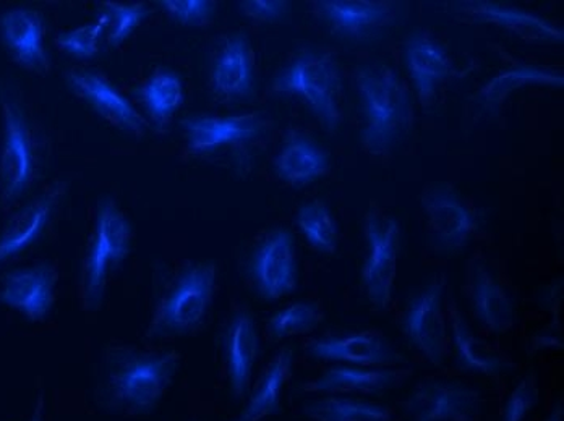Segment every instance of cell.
I'll return each instance as SVG.
<instances>
[{"mask_svg":"<svg viewBox=\"0 0 564 421\" xmlns=\"http://www.w3.org/2000/svg\"><path fill=\"white\" fill-rule=\"evenodd\" d=\"M295 222L305 241L316 252L333 255L338 250V222L323 201L313 200L302 204L295 215Z\"/></svg>","mask_w":564,"mask_h":421,"instance_id":"obj_31","label":"cell"},{"mask_svg":"<svg viewBox=\"0 0 564 421\" xmlns=\"http://www.w3.org/2000/svg\"><path fill=\"white\" fill-rule=\"evenodd\" d=\"M137 92L148 114L160 125L170 121L184 102L182 78L167 68L154 71Z\"/></svg>","mask_w":564,"mask_h":421,"instance_id":"obj_30","label":"cell"},{"mask_svg":"<svg viewBox=\"0 0 564 421\" xmlns=\"http://www.w3.org/2000/svg\"><path fill=\"white\" fill-rule=\"evenodd\" d=\"M43 15L33 9H10L0 15V40L17 64L31 71L50 70V54L44 44Z\"/></svg>","mask_w":564,"mask_h":421,"instance_id":"obj_21","label":"cell"},{"mask_svg":"<svg viewBox=\"0 0 564 421\" xmlns=\"http://www.w3.org/2000/svg\"><path fill=\"white\" fill-rule=\"evenodd\" d=\"M411 376L409 369L333 365L318 378L304 383L301 391L322 396H380L404 385Z\"/></svg>","mask_w":564,"mask_h":421,"instance_id":"obj_16","label":"cell"},{"mask_svg":"<svg viewBox=\"0 0 564 421\" xmlns=\"http://www.w3.org/2000/svg\"><path fill=\"white\" fill-rule=\"evenodd\" d=\"M311 361L335 365L390 368L404 362L387 337L375 331L340 332L313 339L305 345Z\"/></svg>","mask_w":564,"mask_h":421,"instance_id":"obj_11","label":"cell"},{"mask_svg":"<svg viewBox=\"0 0 564 421\" xmlns=\"http://www.w3.org/2000/svg\"><path fill=\"white\" fill-rule=\"evenodd\" d=\"M364 234L367 252L360 269V287L375 310H387L398 277L401 228L394 215L373 208L367 211Z\"/></svg>","mask_w":564,"mask_h":421,"instance_id":"obj_6","label":"cell"},{"mask_svg":"<svg viewBox=\"0 0 564 421\" xmlns=\"http://www.w3.org/2000/svg\"><path fill=\"white\" fill-rule=\"evenodd\" d=\"M212 90L223 101L249 98L254 87L253 54L249 37L234 33L223 41L212 64Z\"/></svg>","mask_w":564,"mask_h":421,"instance_id":"obj_20","label":"cell"},{"mask_svg":"<svg viewBox=\"0 0 564 421\" xmlns=\"http://www.w3.org/2000/svg\"><path fill=\"white\" fill-rule=\"evenodd\" d=\"M160 5L175 20L187 26L208 25L216 15L212 0H161Z\"/></svg>","mask_w":564,"mask_h":421,"instance_id":"obj_36","label":"cell"},{"mask_svg":"<svg viewBox=\"0 0 564 421\" xmlns=\"http://www.w3.org/2000/svg\"><path fill=\"white\" fill-rule=\"evenodd\" d=\"M328 169L329 156L326 151L301 133L289 135L274 159L278 177L297 187L322 179Z\"/></svg>","mask_w":564,"mask_h":421,"instance_id":"obj_28","label":"cell"},{"mask_svg":"<svg viewBox=\"0 0 564 421\" xmlns=\"http://www.w3.org/2000/svg\"><path fill=\"white\" fill-rule=\"evenodd\" d=\"M532 344L536 348H563V339L560 332L546 331V334L536 335Z\"/></svg>","mask_w":564,"mask_h":421,"instance_id":"obj_38","label":"cell"},{"mask_svg":"<svg viewBox=\"0 0 564 421\" xmlns=\"http://www.w3.org/2000/svg\"><path fill=\"white\" fill-rule=\"evenodd\" d=\"M356 88L366 119L360 132L364 146L373 154L388 153L411 132L414 122L411 92L394 68L384 64L360 65L356 70Z\"/></svg>","mask_w":564,"mask_h":421,"instance_id":"obj_2","label":"cell"},{"mask_svg":"<svg viewBox=\"0 0 564 421\" xmlns=\"http://www.w3.org/2000/svg\"><path fill=\"white\" fill-rule=\"evenodd\" d=\"M273 91L304 101L323 126L336 130L340 123L343 77L335 57L325 51L305 49L278 75Z\"/></svg>","mask_w":564,"mask_h":421,"instance_id":"obj_3","label":"cell"},{"mask_svg":"<svg viewBox=\"0 0 564 421\" xmlns=\"http://www.w3.org/2000/svg\"><path fill=\"white\" fill-rule=\"evenodd\" d=\"M311 421H394L393 410L352 396H323L304 403Z\"/></svg>","mask_w":564,"mask_h":421,"instance_id":"obj_29","label":"cell"},{"mask_svg":"<svg viewBox=\"0 0 564 421\" xmlns=\"http://www.w3.org/2000/svg\"><path fill=\"white\" fill-rule=\"evenodd\" d=\"M481 394L457 379H425L404 402L411 421H474L479 417Z\"/></svg>","mask_w":564,"mask_h":421,"instance_id":"obj_10","label":"cell"},{"mask_svg":"<svg viewBox=\"0 0 564 421\" xmlns=\"http://www.w3.org/2000/svg\"><path fill=\"white\" fill-rule=\"evenodd\" d=\"M323 311L315 301H295L271 314L267 331L273 341L311 334L322 324Z\"/></svg>","mask_w":564,"mask_h":421,"instance_id":"obj_32","label":"cell"},{"mask_svg":"<svg viewBox=\"0 0 564 421\" xmlns=\"http://www.w3.org/2000/svg\"><path fill=\"white\" fill-rule=\"evenodd\" d=\"M216 282V263L197 262L185 266L154 310L148 335L167 337L197 330L212 308Z\"/></svg>","mask_w":564,"mask_h":421,"instance_id":"obj_4","label":"cell"},{"mask_svg":"<svg viewBox=\"0 0 564 421\" xmlns=\"http://www.w3.org/2000/svg\"><path fill=\"white\" fill-rule=\"evenodd\" d=\"M405 68L422 108H430L453 71L448 51L425 31H414L404 47Z\"/></svg>","mask_w":564,"mask_h":421,"instance_id":"obj_18","label":"cell"},{"mask_svg":"<svg viewBox=\"0 0 564 421\" xmlns=\"http://www.w3.org/2000/svg\"><path fill=\"white\" fill-rule=\"evenodd\" d=\"M448 321L454 358L463 372L477 376H500L509 372V363L474 334L456 303L449 304Z\"/></svg>","mask_w":564,"mask_h":421,"instance_id":"obj_26","label":"cell"},{"mask_svg":"<svg viewBox=\"0 0 564 421\" xmlns=\"http://www.w3.org/2000/svg\"><path fill=\"white\" fill-rule=\"evenodd\" d=\"M452 13L454 19L460 22L495 26L531 43L562 44L564 41L563 29L521 7L473 0V2L456 3Z\"/></svg>","mask_w":564,"mask_h":421,"instance_id":"obj_12","label":"cell"},{"mask_svg":"<svg viewBox=\"0 0 564 421\" xmlns=\"http://www.w3.org/2000/svg\"><path fill=\"white\" fill-rule=\"evenodd\" d=\"M30 421H44V397H43V394H41V396L37 397L36 407H34L33 417H31Z\"/></svg>","mask_w":564,"mask_h":421,"instance_id":"obj_40","label":"cell"},{"mask_svg":"<svg viewBox=\"0 0 564 421\" xmlns=\"http://www.w3.org/2000/svg\"><path fill=\"white\" fill-rule=\"evenodd\" d=\"M539 402V389L532 375L522 378L509 392L501 410L500 421H525Z\"/></svg>","mask_w":564,"mask_h":421,"instance_id":"obj_35","label":"cell"},{"mask_svg":"<svg viewBox=\"0 0 564 421\" xmlns=\"http://www.w3.org/2000/svg\"><path fill=\"white\" fill-rule=\"evenodd\" d=\"M132 246V228L111 198H105L96 211L95 229L84 259L82 286L85 303L99 307L111 274L126 262Z\"/></svg>","mask_w":564,"mask_h":421,"instance_id":"obj_5","label":"cell"},{"mask_svg":"<svg viewBox=\"0 0 564 421\" xmlns=\"http://www.w3.org/2000/svg\"><path fill=\"white\" fill-rule=\"evenodd\" d=\"M106 30H108V19L101 12L95 23L58 34L57 46L78 59H89L98 54L99 44H101V37L105 36Z\"/></svg>","mask_w":564,"mask_h":421,"instance_id":"obj_34","label":"cell"},{"mask_svg":"<svg viewBox=\"0 0 564 421\" xmlns=\"http://www.w3.org/2000/svg\"><path fill=\"white\" fill-rule=\"evenodd\" d=\"M316 15L336 34L364 37L390 26L395 20L394 3L383 0H319Z\"/></svg>","mask_w":564,"mask_h":421,"instance_id":"obj_19","label":"cell"},{"mask_svg":"<svg viewBox=\"0 0 564 421\" xmlns=\"http://www.w3.org/2000/svg\"><path fill=\"white\" fill-rule=\"evenodd\" d=\"M469 297L474 317L485 330L507 334L516 321V307L507 287L494 276L480 259L473 263L469 273Z\"/></svg>","mask_w":564,"mask_h":421,"instance_id":"obj_24","label":"cell"},{"mask_svg":"<svg viewBox=\"0 0 564 421\" xmlns=\"http://www.w3.org/2000/svg\"><path fill=\"white\" fill-rule=\"evenodd\" d=\"M564 75L556 68L540 65H518L495 75L474 95V104L485 114H495L503 108L509 96L529 87L563 88Z\"/></svg>","mask_w":564,"mask_h":421,"instance_id":"obj_25","label":"cell"},{"mask_svg":"<svg viewBox=\"0 0 564 421\" xmlns=\"http://www.w3.org/2000/svg\"><path fill=\"white\" fill-rule=\"evenodd\" d=\"M445 292V276L433 277L409 300L401 321L402 332L411 347L433 366H442L446 361L448 320Z\"/></svg>","mask_w":564,"mask_h":421,"instance_id":"obj_8","label":"cell"},{"mask_svg":"<svg viewBox=\"0 0 564 421\" xmlns=\"http://www.w3.org/2000/svg\"><path fill=\"white\" fill-rule=\"evenodd\" d=\"M64 193L65 185L58 184L12 214L0 232V265L25 252L43 235Z\"/></svg>","mask_w":564,"mask_h":421,"instance_id":"obj_23","label":"cell"},{"mask_svg":"<svg viewBox=\"0 0 564 421\" xmlns=\"http://www.w3.org/2000/svg\"><path fill=\"white\" fill-rule=\"evenodd\" d=\"M249 274L258 296L280 300L297 289L299 263L295 239L288 229H274L254 246Z\"/></svg>","mask_w":564,"mask_h":421,"instance_id":"obj_9","label":"cell"},{"mask_svg":"<svg viewBox=\"0 0 564 421\" xmlns=\"http://www.w3.org/2000/svg\"><path fill=\"white\" fill-rule=\"evenodd\" d=\"M3 142L0 148V181L3 197L15 200L25 193L34 174V148L29 122L17 102L2 101Z\"/></svg>","mask_w":564,"mask_h":421,"instance_id":"obj_13","label":"cell"},{"mask_svg":"<svg viewBox=\"0 0 564 421\" xmlns=\"http://www.w3.org/2000/svg\"><path fill=\"white\" fill-rule=\"evenodd\" d=\"M421 204L433 252L453 256L469 245L479 229V219L452 185H426L421 195Z\"/></svg>","mask_w":564,"mask_h":421,"instance_id":"obj_7","label":"cell"},{"mask_svg":"<svg viewBox=\"0 0 564 421\" xmlns=\"http://www.w3.org/2000/svg\"><path fill=\"white\" fill-rule=\"evenodd\" d=\"M249 19L263 23H276L289 15V3L284 0H247L240 5Z\"/></svg>","mask_w":564,"mask_h":421,"instance_id":"obj_37","label":"cell"},{"mask_svg":"<svg viewBox=\"0 0 564 421\" xmlns=\"http://www.w3.org/2000/svg\"><path fill=\"white\" fill-rule=\"evenodd\" d=\"M67 84L70 90L78 98L84 99L99 118L105 119L116 129L135 136L147 132L148 123L143 115L108 78L91 70H70L67 75Z\"/></svg>","mask_w":564,"mask_h":421,"instance_id":"obj_15","label":"cell"},{"mask_svg":"<svg viewBox=\"0 0 564 421\" xmlns=\"http://www.w3.org/2000/svg\"><path fill=\"white\" fill-rule=\"evenodd\" d=\"M267 122L254 114L229 118H191L182 121L188 149L195 154H212L226 146L252 142L263 133Z\"/></svg>","mask_w":564,"mask_h":421,"instance_id":"obj_22","label":"cell"},{"mask_svg":"<svg viewBox=\"0 0 564 421\" xmlns=\"http://www.w3.org/2000/svg\"><path fill=\"white\" fill-rule=\"evenodd\" d=\"M294 351L281 348L268 363L252 389L247 394L242 412L232 421H264L281 412L282 394L294 369Z\"/></svg>","mask_w":564,"mask_h":421,"instance_id":"obj_27","label":"cell"},{"mask_svg":"<svg viewBox=\"0 0 564 421\" xmlns=\"http://www.w3.org/2000/svg\"><path fill=\"white\" fill-rule=\"evenodd\" d=\"M177 372L178 355L172 351L117 352L99 379L96 402L113 413L148 416L170 391Z\"/></svg>","mask_w":564,"mask_h":421,"instance_id":"obj_1","label":"cell"},{"mask_svg":"<svg viewBox=\"0 0 564 421\" xmlns=\"http://www.w3.org/2000/svg\"><path fill=\"white\" fill-rule=\"evenodd\" d=\"M543 421H564V406L562 399L553 406V409L550 410L549 417Z\"/></svg>","mask_w":564,"mask_h":421,"instance_id":"obj_39","label":"cell"},{"mask_svg":"<svg viewBox=\"0 0 564 421\" xmlns=\"http://www.w3.org/2000/svg\"><path fill=\"white\" fill-rule=\"evenodd\" d=\"M57 273L50 263H37L6 274L0 303L37 323L50 317L56 300Z\"/></svg>","mask_w":564,"mask_h":421,"instance_id":"obj_14","label":"cell"},{"mask_svg":"<svg viewBox=\"0 0 564 421\" xmlns=\"http://www.w3.org/2000/svg\"><path fill=\"white\" fill-rule=\"evenodd\" d=\"M227 383L234 399H246L260 354V335L249 311L234 313L223 334Z\"/></svg>","mask_w":564,"mask_h":421,"instance_id":"obj_17","label":"cell"},{"mask_svg":"<svg viewBox=\"0 0 564 421\" xmlns=\"http://www.w3.org/2000/svg\"><path fill=\"white\" fill-rule=\"evenodd\" d=\"M102 13L108 19V43L117 47L133 33L150 15L144 3L106 2Z\"/></svg>","mask_w":564,"mask_h":421,"instance_id":"obj_33","label":"cell"}]
</instances>
